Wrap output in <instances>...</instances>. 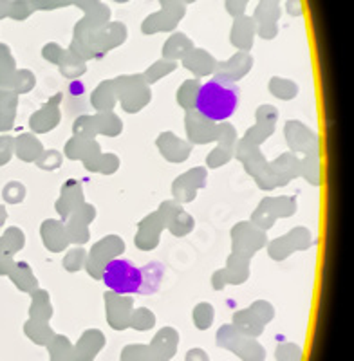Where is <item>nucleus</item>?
Masks as SVG:
<instances>
[{
    "label": "nucleus",
    "instance_id": "nucleus-2",
    "mask_svg": "<svg viewBox=\"0 0 354 361\" xmlns=\"http://www.w3.org/2000/svg\"><path fill=\"white\" fill-rule=\"evenodd\" d=\"M239 87L226 78H214L202 83L195 98L199 114L212 121H224L231 118L239 107Z\"/></svg>",
    "mask_w": 354,
    "mask_h": 361
},
{
    "label": "nucleus",
    "instance_id": "nucleus-1",
    "mask_svg": "<svg viewBox=\"0 0 354 361\" xmlns=\"http://www.w3.org/2000/svg\"><path fill=\"white\" fill-rule=\"evenodd\" d=\"M163 266L150 262L149 266H136L132 260L114 259L103 269V282L120 295H149L159 288Z\"/></svg>",
    "mask_w": 354,
    "mask_h": 361
}]
</instances>
